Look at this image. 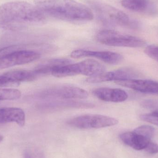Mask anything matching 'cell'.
I'll return each mask as SVG.
<instances>
[{"instance_id": "cb8c5ba5", "label": "cell", "mask_w": 158, "mask_h": 158, "mask_svg": "<svg viewBox=\"0 0 158 158\" xmlns=\"http://www.w3.org/2000/svg\"><path fill=\"white\" fill-rule=\"evenodd\" d=\"M141 106L144 108L155 109L158 108V102L153 99H147L141 102Z\"/></svg>"}, {"instance_id": "7a4b0ae2", "label": "cell", "mask_w": 158, "mask_h": 158, "mask_svg": "<svg viewBox=\"0 0 158 158\" xmlns=\"http://www.w3.org/2000/svg\"><path fill=\"white\" fill-rule=\"evenodd\" d=\"M46 18L36 6L27 2L16 1L0 5V23L41 24Z\"/></svg>"}, {"instance_id": "52a82bcc", "label": "cell", "mask_w": 158, "mask_h": 158, "mask_svg": "<svg viewBox=\"0 0 158 158\" xmlns=\"http://www.w3.org/2000/svg\"><path fill=\"white\" fill-rule=\"evenodd\" d=\"M88 93L84 89L71 85H59L49 87L40 94V97L45 99H84Z\"/></svg>"}, {"instance_id": "8fae6325", "label": "cell", "mask_w": 158, "mask_h": 158, "mask_svg": "<svg viewBox=\"0 0 158 158\" xmlns=\"http://www.w3.org/2000/svg\"><path fill=\"white\" fill-rule=\"evenodd\" d=\"M116 84L147 94H158V82L150 80H121L114 81Z\"/></svg>"}, {"instance_id": "7402d4cb", "label": "cell", "mask_w": 158, "mask_h": 158, "mask_svg": "<svg viewBox=\"0 0 158 158\" xmlns=\"http://www.w3.org/2000/svg\"><path fill=\"white\" fill-rule=\"evenodd\" d=\"M144 52L146 54L158 62V46L149 45L145 48Z\"/></svg>"}, {"instance_id": "83f0119b", "label": "cell", "mask_w": 158, "mask_h": 158, "mask_svg": "<svg viewBox=\"0 0 158 158\" xmlns=\"http://www.w3.org/2000/svg\"><path fill=\"white\" fill-rule=\"evenodd\" d=\"M36 158H45V157L42 154L39 153V154H37Z\"/></svg>"}, {"instance_id": "ffe728a7", "label": "cell", "mask_w": 158, "mask_h": 158, "mask_svg": "<svg viewBox=\"0 0 158 158\" xmlns=\"http://www.w3.org/2000/svg\"><path fill=\"white\" fill-rule=\"evenodd\" d=\"M133 131L150 140L154 136L155 130L152 126L149 125H142L135 129Z\"/></svg>"}, {"instance_id": "f1b7e54d", "label": "cell", "mask_w": 158, "mask_h": 158, "mask_svg": "<svg viewBox=\"0 0 158 158\" xmlns=\"http://www.w3.org/2000/svg\"><path fill=\"white\" fill-rule=\"evenodd\" d=\"M3 137L2 135H0V143L2 142V141H3Z\"/></svg>"}, {"instance_id": "d4e9b609", "label": "cell", "mask_w": 158, "mask_h": 158, "mask_svg": "<svg viewBox=\"0 0 158 158\" xmlns=\"http://www.w3.org/2000/svg\"><path fill=\"white\" fill-rule=\"evenodd\" d=\"M144 150L148 153L151 154V155L157 154L158 153V144L150 141L148 144L147 146L145 148Z\"/></svg>"}, {"instance_id": "277c9868", "label": "cell", "mask_w": 158, "mask_h": 158, "mask_svg": "<svg viewBox=\"0 0 158 158\" xmlns=\"http://www.w3.org/2000/svg\"><path fill=\"white\" fill-rule=\"evenodd\" d=\"M106 68L100 63L88 59L76 64H68L55 69L51 75L57 78L66 77L77 75L91 77L105 72Z\"/></svg>"}, {"instance_id": "603a6c76", "label": "cell", "mask_w": 158, "mask_h": 158, "mask_svg": "<svg viewBox=\"0 0 158 158\" xmlns=\"http://www.w3.org/2000/svg\"><path fill=\"white\" fill-rule=\"evenodd\" d=\"M20 50L21 49L19 46L16 45L5 47L0 50V58Z\"/></svg>"}, {"instance_id": "4fadbf2b", "label": "cell", "mask_w": 158, "mask_h": 158, "mask_svg": "<svg viewBox=\"0 0 158 158\" xmlns=\"http://www.w3.org/2000/svg\"><path fill=\"white\" fill-rule=\"evenodd\" d=\"M15 123L23 127L26 123V115L23 110L16 107L0 108V123Z\"/></svg>"}, {"instance_id": "4316f807", "label": "cell", "mask_w": 158, "mask_h": 158, "mask_svg": "<svg viewBox=\"0 0 158 158\" xmlns=\"http://www.w3.org/2000/svg\"><path fill=\"white\" fill-rule=\"evenodd\" d=\"M24 158H33L31 154L28 151L24 152Z\"/></svg>"}, {"instance_id": "d6986e66", "label": "cell", "mask_w": 158, "mask_h": 158, "mask_svg": "<svg viewBox=\"0 0 158 158\" xmlns=\"http://www.w3.org/2000/svg\"><path fill=\"white\" fill-rule=\"evenodd\" d=\"M21 92L14 88H0V100H16L20 98Z\"/></svg>"}, {"instance_id": "6da1fadb", "label": "cell", "mask_w": 158, "mask_h": 158, "mask_svg": "<svg viewBox=\"0 0 158 158\" xmlns=\"http://www.w3.org/2000/svg\"><path fill=\"white\" fill-rule=\"evenodd\" d=\"M45 15L64 21L82 22L94 19L91 8L75 0H34Z\"/></svg>"}, {"instance_id": "ac0fdd59", "label": "cell", "mask_w": 158, "mask_h": 158, "mask_svg": "<svg viewBox=\"0 0 158 158\" xmlns=\"http://www.w3.org/2000/svg\"><path fill=\"white\" fill-rule=\"evenodd\" d=\"M148 0H123L121 4L124 8L135 12H144L148 6Z\"/></svg>"}, {"instance_id": "9c48e42d", "label": "cell", "mask_w": 158, "mask_h": 158, "mask_svg": "<svg viewBox=\"0 0 158 158\" xmlns=\"http://www.w3.org/2000/svg\"><path fill=\"white\" fill-rule=\"evenodd\" d=\"M137 71L131 68H123L110 72H104L96 76L89 77L86 81L90 83H98L110 81L135 79L139 77Z\"/></svg>"}, {"instance_id": "e0dca14e", "label": "cell", "mask_w": 158, "mask_h": 158, "mask_svg": "<svg viewBox=\"0 0 158 158\" xmlns=\"http://www.w3.org/2000/svg\"><path fill=\"white\" fill-rule=\"evenodd\" d=\"M10 83H19L21 82H30L38 77L34 71L19 70L4 73Z\"/></svg>"}, {"instance_id": "8992f818", "label": "cell", "mask_w": 158, "mask_h": 158, "mask_svg": "<svg viewBox=\"0 0 158 158\" xmlns=\"http://www.w3.org/2000/svg\"><path fill=\"white\" fill-rule=\"evenodd\" d=\"M118 121L109 116L99 114H85L68 121L69 126L80 129H100L117 125Z\"/></svg>"}, {"instance_id": "5bb4252c", "label": "cell", "mask_w": 158, "mask_h": 158, "mask_svg": "<svg viewBox=\"0 0 158 158\" xmlns=\"http://www.w3.org/2000/svg\"><path fill=\"white\" fill-rule=\"evenodd\" d=\"M120 139L126 145L136 150L144 149L150 140L135 132H126L119 135Z\"/></svg>"}, {"instance_id": "5b68a950", "label": "cell", "mask_w": 158, "mask_h": 158, "mask_svg": "<svg viewBox=\"0 0 158 158\" xmlns=\"http://www.w3.org/2000/svg\"><path fill=\"white\" fill-rule=\"evenodd\" d=\"M96 38L100 43L110 46L138 48L146 44V42L141 38L111 30L101 31Z\"/></svg>"}, {"instance_id": "44dd1931", "label": "cell", "mask_w": 158, "mask_h": 158, "mask_svg": "<svg viewBox=\"0 0 158 158\" xmlns=\"http://www.w3.org/2000/svg\"><path fill=\"white\" fill-rule=\"evenodd\" d=\"M140 118L142 120L158 126V111L143 114L140 116Z\"/></svg>"}, {"instance_id": "3957f363", "label": "cell", "mask_w": 158, "mask_h": 158, "mask_svg": "<svg viewBox=\"0 0 158 158\" xmlns=\"http://www.w3.org/2000/svg\"><path fill=\"white\" fill-rule=\"evenodd\" d=\"M88 3L98 20L105 25L131 28L137 27L135 22L131 20L129 16L114 6L97 0H90Z\"/></svg>"}, {"instance_id": "2e32d148", "label": "cell", "mask_w": 158, "mask_h": 158, "mask_svg": "<svg viewBox=\"0 0 158 158\" xmlns=\"http://www.w3.org/2000/svg\"><path fill=\"white\" fill-rule=\"evenodd\" d=\"M94 104L88 102L77 101H56L49 102L44 105V108L48 110L66 108H91Z\"/></svg>"}, {"instance_id": "ba28073f", "label": "cell", "mask_w": 158, "mask_h": 158, "mask_svg": "<svg viewBox=\"0 0 158 158\" xmlns=\"http://www.w3.org/2000/svg\"><path fill=\"white\" fill-rule=\"evenodd\" d=\"M40 54L35 51L20 50L0 58V70L25 64L38 60Z\"/></svg>"}, {"instance_id": "484cf974", "label": "cell", "mask_w": 158, "mask_h": 158, "mask_svg": "<svg viewBox=\"0 0 158 158\" xmlns=\"http://www.w3.org/2000/svg\"><path fill=\"white\" fill-rule=\"evenodd\" d=\"M11 84L4 74L0 75V86H5Z\"/></svg>"}, {"instance_id": "30bf717a", "label": "cell", "mask_w": 158, "mask_h": 158, "mask_svg": "<svg viewBox=\"0 0 158 158\" xmlns=\"http://www.w3.org/2000/svg\"><path fill=\"white\" fill-rule=\"evenodd\" d=\"M70 56L73 58L91 57L99 59L104 63L110 65H117L122 62L123 57L120 54L110 51H93L89 50H75L71 53Z\"/></svg>"}, {"instance_id": "7c38bea8", "label": "cell", "mask_w": 158, "mask_h": 158, "mask_svg": "<svg viewBox=\"0 0 158 158\" xmlns=\"http://www.w3.org/2000/svg\"><path fill=\"white\" fill-rule=\"evenodd\" d=\"M93 94L98 99L106 102H123L128 98L127 93L120 88L100 87L93 90Z\"/></svg>"}, {"instance_id": "9a60e30c", "label": "cell", "mask_w": 158, "mask_h": 158, "mask_svg": "<svg viewBox=\"0 0 158 158\" xmlns=\"http://www.w3.org/2000/svg\"><path fill=\"white\" fill-rule=\"evenodd\" d=\"M72 63L69 59L65 58H58L48 60L38 66L33 71L36 75L39 76L51 75L53 69L59 67Z\"/></svg>"}]
</instances>
